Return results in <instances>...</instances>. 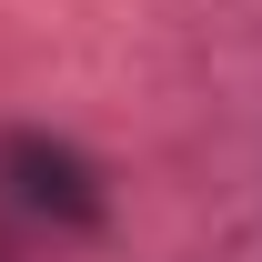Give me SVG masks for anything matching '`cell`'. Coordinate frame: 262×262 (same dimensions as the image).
<instances>
[{
	"label": "cell",
	"mask_w": 262,
	"mask_h": 262,
	"mask_svg": "<svg viewBox=\"0 0 262 262\" xmlns=\"http://www.w3.org/2000/svg\"><path fill=\"white\" fill-rule=\"evenodd\" d=\"M0 171H10V192L31 202L40 222H61V232H101V171L71 151V141H51V131H10L0 141Z\"/></svg>",
	"instance_id": "cell-1"
}]
</instances>
